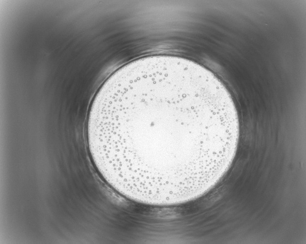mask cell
<instances>
[{"instance_id":"cell-1","label":"cell","mask_w":306,"mask_h":244,"mask_svg":"<svg viewBox=\"0 0 306 244\" xmlns=\"http://www.w3.org/2000/svg\"><path fill=\"white\" fill-rule=\"evenodd\" d=\"M239 135L234 102L210 71L174 56L123 65L96 94L87 123L91 158L122 196L154 206L182 204L216 183Z\"/></svg>"}]
</instances>
